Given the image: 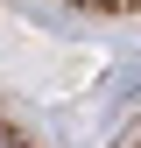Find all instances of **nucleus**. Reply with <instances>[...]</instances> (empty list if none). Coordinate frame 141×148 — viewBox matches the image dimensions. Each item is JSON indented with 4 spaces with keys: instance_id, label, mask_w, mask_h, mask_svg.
I'll return each instance as SVG.
<instances>
[{
    "instance_id": "1",
    "label": "nucleus",
    "mask_w": 141,
    "mask_h": 148,
    "mask_svg": "<svg viewBox=\"0 0 141 148\" xmlns=\"http://www.w3.org/2000/svg\"><path fill=\"white\" fill-rule=\"evenodd\" d=\"M0 148H21V141H14V134H7V127H0Z\"/></svg>"
}]
</instances>
